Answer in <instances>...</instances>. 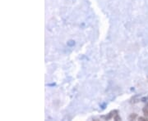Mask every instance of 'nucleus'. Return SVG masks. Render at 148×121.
Returning a JSON list of instances; mask_svg holds the SVG:
<instances>
[{
    "label": "nucleus",
    "mask_w": 148,
    "mask_h": 121,
    "mask_svg": "<svg viewBox=\"0 0 148 121\" xmlns=\"http://www.w3.org/2000/svg\"><path fill=\"white\" fill-rule=\"evenodd\" d=\"M113 113H114V111L113 112H111L110 113V116H106V120H110V119H114V120H121V118H119V116L118 114H114V115H113Z\"/></svg>",
    "instance_id": "obj_1"
},
{
    "label": "nucleus",
    "mask_w": 148,
    "mask_h": 121,
    "mask_svg": "<svg viewBox=\"0 0 148 121\" xmlns=\"http://www.w3.org/2000/svg\"><path fill=\"white\" fill-rule=\"evenodd\" d=\"M143 113H144L145 116L148 117V104H147V105H146V106L143 108Z\"/></svg>",
    "instance_id": "obj_2"
},
{
    "label": "nucleus",
    "mask_w": 148,
    "mask_h": 121,
    "mask_svg": "<svg viewBox=\"0 0 148 121\" xmlns=\"http://www.w3.org/2000/svg\"><path fill=\"white\" fill-rule=\"evenodd\" d=\"M137 118V115L136 114H132L131 116H130V117H129V120H132V119H136Z\"/></svg>",
    "instance_id": "obj_3"
},
{
    "label": "nucleus",
    "mask_w": 148,
    "mask_h": 121,
    "mask_svg": "<svg viewBox=\"0 0 148 121\" xmlns=\"http://www.w3.org/2000/svg\"><path fill=\"white\" fill-rule=\"evenodd\" d=\"M139 120H148L147 117V118H144V117H139V119H138Z\"/></svg>",
    "instance_id": "obj_4"
}]
</instances>
